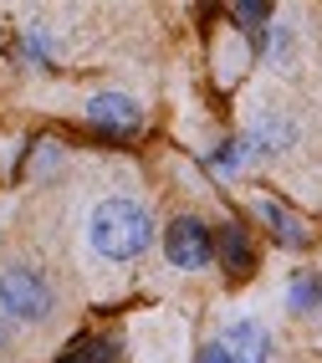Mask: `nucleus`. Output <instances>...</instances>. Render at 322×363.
Here are the masks:
<instances>
[{
	"label": "nucleus",
	"instance_id": "nucleus-1",
	"mask_svg": "<svg viewBox=\"0 0 322 363\" xmlns=\"http://www.w3.org/2000/svg\"><path fill=\"white\" fill-rule=\"evenodd\" d=\"M87 240L108 261H133L154 240V220H148V210L138 200H103L87 220Z\"/></svg>",
	"mask_w": 322,
	"mask_h": 363
},
{
	"label": "nucleus",
	"instance_id": "nucleus-2",
	"mask_svg": "<svg viewBox=\"0 0 322 363\" xmlns=\"http://www.w3.org/2000/svg\"><path fill=\"white\" fill-rule=\"evenodd\" d=\"M0 307L11 312V318L21 323H41V318H52V307H57V292H52V281H46L36 266H0Z\"/></svg>",
	"mask_w": 322,
	"mask_h": 363
},
{
	"label": "nucleus",
	"instance_id": "nucleus-3",
	"mask_svg": "<svg viewBox=\"0 0 322 363\" xmlns=\"http://www.w3.org/2000/svg\"><path fill=\"white\" fill-rule=\"evenodd\" d=\"M164 251H169V261H174V266L194 272V266H205V261L215 256V240H210V230L194 220V215H179V220L169 225V235H164Z\"/></svg>",
	"mask_w": 322,
	"mask_h": 363
},
{
	"label": "nucleus",
	"instance_id": "nucleus-4",
	"mask_svg": "<svg viewBox=\"0 0 322 363\" xmlns=\"http://www.w3.org/2000/svg\"><path fill=\"white\" fill-rule=\"evenodd\" d=\"M87 118H92V123H103V128H113V133H133L138 128V103L123 98V92H92Z\"/></svg>",
	"mask_w": 322,
	"mask_h": 363
},
{
	"label": "nucleus",
	"instance_id": "nucleus-5",
	"mask_svg": "<svg viewBox=\"0 0 322 363\" xmlns=\"http://www.w3.org/2000/svg\"><path fill=\"white\" fill-rule=\"evenodd\" d=\"M220 348H226L231 363H266V358H271V343H266V333H261L256 323H235Z\"/></svg>",
	"mask_w": 322,
	"mask_h": 363
},
{
	"label": "nucleus",
	"instance_id": "nucleus-6",
	"mask_svg": "<svg viewBox=\"0 0 322 363\" xmlns=\"http://www.w3.org/2000/svg\"><path fill=\"white\" fill-rule=\"evenodd\" d=\"M220 251H226V266H231L235 277L251 266V246H245V230H240V225H226V230H220Z\"/></svg>",
	"mask_w": 322,
	"mask_h": 363
},
{
	"label": "nucleus",
	"instance_id": "nucleus-7",
	"mask_svg": "<svg viewBox=\"0 0 322 363\" xmlns=\"http://www.w3.org/2000/svg\"><path fill=\"white\" fill-rule=\"evenodd\" d=\"M62 363H113V343L108 337H82L72 353H62Z\"/></svg>",
	"mask_w": 322,
	"mask_h": 363
},
{
	"label": "nucleus",
	"instance_id": "nucleus-8",
	"mask_svg": "<svg viewBox=\"0 0 322 363\" xmlns=\"http://www.w3.org/2000/svg\"><path fill=\"white\" fill-rule=\"evenodd\" d=\"M317 302H322V286H317L312 277H296V281H292V307L307 312V307H317Z\"/></svg>",
	"mask_w": 322,
	"mask_h": 363
},
{
	"label": "nucleus",
	"instance_id": "nucleus-9",
	"mask_svg": "<svg viewBox=\"0 0 322 363\" xmlns=\"http://www.w3.org/2000/svg\"><path fill=\"white\" fill-rule=\"evenodd\" d=\"M235 11V21H240V26H266V16H271V6H261V0H240V6H231Z\"/></svg>",
	"mask_w": 322,
	"mask_h": 363
},
{
	"label": "nucleus",
	"instance_id": "nucleus-10",
	"mask_svg": "<svg viewBox=\"0 0 322 363\" xmlns=\"http://www.w3.org/2000/svg\"><path fill=\"white\" fill-rule=\"evenodd\" d=\"M261 215H266V220H271V225H277V230H282L287 240H302V230H296V225H287V215H282L277 205H261Z\"/></svg>",
	"mask_w": 322,
	"mask_h": 363
},
{
	"label": "nucleus",
	"instance_id": "nucleus-11",
	"mask_svg": "<svg viewBox=\"0 0 322 363\" xmlns=\"http://www.w3.org/2000/svg\"><path fill=\"white\" fill-rule=\"evenodd\" d=\"M200 363H231V358H226V348H220V343H210V348L200 353Z\"/></svg>",
	"mask_w": 322,
	"mask_h": 363
},
{
	"label": "nucleus",
	"instance_id": "nucleus-12",
	"mask_svg": "<svg viewBox=\"0 0 322 363\" xmlns=\"http://www.w3.org/2000/svg\"><path fill=\"white\" fill-rule=\"evenodd\" d=\"M0 348H6V333H0Z\"/></svg>",
	"mask_w": 322,
	"mask_h": 363
}]
</instances>
